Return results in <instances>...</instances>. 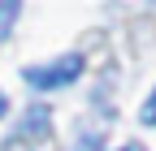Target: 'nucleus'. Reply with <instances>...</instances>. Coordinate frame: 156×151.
Here are the masks:
<instances>
[{"mask_svg":"<svg viewBox=\"0 0 156 151\" xmlns=\"http://www.w3.org/2000/svg\"><path fill=\"white\" fill-rule=\"evenodd\" d=\"M74 151H104V138L100 134H83V138L74 143Z\"/></svg>","mask_w":156,"mask_h":151,"instance_id":"7ed1b4c3","label":"nucleus"},{"mask_svg":"<svg viewBox=\"0 0 156 151\" xmlns=\"http://www.w3.org/2000/svg\"><path fill=\"white\" fill-rule=\"evenodd\" d=\"M5 108H9V99H5V95H0V117H5Z\"/></svg>","mask_w":156,"mask_h":151,"instance_id":"423d86ee","label":"nucleus"},{"mask_svg":"<svg viewBox=\"0 0 156 151\" xmlns=\"http://www.w3.org/2000/svg\"><path fill=\"white\" fill-rule=\"evenodd\" d=\"M78 73H83V56L69 52V56H61V61H52V65H30L26 69V82L35 91H56V86H69Z\"/></svg>","mask_w":156,"mask_h":151,"instance_id":"f257e3e1","label":"nucleus"},{"mask_svg":"<svg viewBox=\"0 0 156 151\" xmlns=\"http://www.w3.org/2000/svg\"><path fill=\"white\" fill-rule=\"evenodd\" d=\"M17 5L22 0H0V39L9 35V26H13V17H17Z\"/></svg>","mask_w":156,"mask_h":151,"instance_id":"f03ea898","label":"nucleus"},{"mask_svg":"<svg viewBox=\"0 0 156 151\" xmlns=\"http://www.w3.org/2000/svg\"><path fill=\"white\" fill-rule=\"evenodd\" d=\"M122 151H147V147H139V143H126V147H122Z\"/></svg>","mask_w":156,"mask_h":151,"instance_id":"39448f33","label":"nucleus"},{"mask_svg":"<svg viewBox=\"0 0 156 151\" xmlns=\"http://www.w3.org/2000/svg\"><path fill=\"white\" fill-rule=\"evenodd\" d=\"M139 121H143V125H156V91L147 95V104H143V112H139Z\"/></svg>","mask_w":156,"mask_h":151,"instance_id":"20e7f679","label":"nucleus"}]
</instances>
